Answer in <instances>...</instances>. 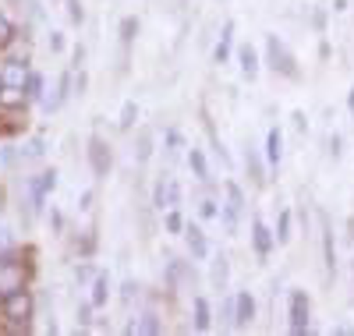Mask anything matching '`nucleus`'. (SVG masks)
I'll return each instance as SVG.
<instances>
[{
	"label": "nucleus",
	"mask_w": 354,
	"mask_h": 336,
	"mask_svg": "<svg viewBox=\"0 0 354 336\" xmlns=\"http://www.w3.org/2000/svg\"><path fill=\"white\" fill-rule=\"evenodd\" d=\"M50 50H53V53H64V50H68L64 32H50Z\"/></svg>",
	"instance_id": "37998d69"
},
{
	"label": "nucleus",
	"mask_w": 354,
	"mask_h": 336,
	"mask_svg": "<svg viewBox=\"0 0 354 336\" xmlns=\"http://www.w3.org/2000/svg\"><path fill=\"white\" fill-rule=\"evenodd\" d=\"M216 212H220V209H216V195H213V192L205 195V198H198V216H202V220H216Z\"/></svg>",
	"instance_id": "f704fd0d"
},
{
	"label": "nucleus",
	"mask_w": 354,
	"mask_h": 336,
	"mask_svg": "<svg viewBox=\"0 0 354 336\" xmlns=\"http://www.w3.org/2000/svg\"><path fill=\"white\" fill-rule=\"evenodd\" d=\"M163 149H167V156L174 160L181 149H188V145H185V135L177 131V128H167V135H163Z\"/></svg>",
	"instance_id": "c756f323"
},
{
	"label": "nucleus",
	"mask_w": 354,
	"mask_h": 336,
	"mask_svg": "<svg viewBox=\"0 0 354 336\" xmlns=\"http://www.w3.org/2000/svg\"><path fill=\"white\" fill-rule=\"evenodd\" d=\"M160 216H163V230H167V234H174V237H181V234H185V223H188V220H185L181 205H174V209H163Z\"/></svg>",
	"instance_id": "393cba45"
},
{
	"label": "nucleus",
	"mask_w": 354,
	"mask_h": 336,
	"mask_svg": "<svg viewBox=\"0 0 354 336\" xmlns=\"http://www.w3.org/2000/svg\"><path fill=\"white\" fill-rule=\"evenodd\" d=\"M68 4V21L71 25H82L85 21V8H82V0H64Z\"/></svg>",
	"instance_id": "4c0bfd02"
},
{
	"label": "nucleus",
	"mask_w": 354,
	"mask_h": 336,
	"mask_svg": "<svg viewBox=\"0 0 354 336\" xmlns=\"http://www.w3.org/2000/svg\"><path fill=\"white\" fill-rule=\"evenodd\" d=\"M43 156H46V138H43V135L28 138V142L21 145V160H43Z\"/></svg>",
	"instance_id": "c85d7f7f"
},
{
	"label": "nucleus",
	"mask_w": 354,
	"mask_h": 336,
	"mask_svg": "<svg viewBox=\"0 0 354 336\" xmlns=\"http://www.w3.org/2000/svg\"><path fill=\"white\" fill-rule=\"evenodd\" d=\"M75 322L78 329H93V301H78V308H75Z\"/></svg>",
	"instance_id": "72a5a7b5"
},
{
	"label": "nucleus",
	"mask_w": 354,
	"mask_h": 336,
	"mask_svg": "<svg viewBox=\"0 0 354 336\" xmlns=\"http://www.w3.org/2000/svg\"><path fill=\"white\" fill-rule=\"evenodd\" d=\"M188 167H192V174H195V180L202 188H209L213 192V177H209V163H205V152L202 149H188Z\"/></svg>",
	"instance_id": "a211bd4d"
},
{
	"label": "nucleus",
	"mask_w": 354,
	"mask_h": 336,
	"mask_svg": "<svg viewBox=\"0 0 354 336\" xmlns=\"http://www.w3.org/2000/svg\"><path fill=\"white\" fill-rule=\"evenodd\" d=\"M230 46H234V21L227 18L223 28H220V39L213 46V64H227V60H230Z\"/></svg>",
	"instance_id": "6ab92c4d"
},
{
	"label": "nucleus",
	"mask_w": 354,
	"mask_h": 336,
	"mask_svg": "<svg viewBox=\"0 0 354 336\" xmlns=\"http://www.w3.org/2000/svg\"><path fill=\"white\" fill-rule=\"evenodd\" d=\"M135 333H145V336H160L163 333V315L156 308H145L142 315H135Z\"/></svg>",
	"instance_id": "aec40b11"
},
{
	"label": "nucleus",
	"mask_w": 354,
	"mask_h": 336,
	"mask_svg": "<svg viewBox=\"0 0 354 336\" xmlns=\"http://www.w3.org/2000/svg\"><path fill=\"white\" fill-rule=\"evenodd\" d=\"M167 185H170V174H160V177L153 180V195H149V205H153L156 212L170 209V202H167Z\"/></svg>",
	"instance_id": "a878e982"
},
{
	"label": "nucleus",
	"mask_w": 354,
	"mask_h": 336,
	"mask_svg": "<svg viewBox=\"0 0 354 336\" xmlns=\"http://www.w3.org/2000/svg\"><path fill=\"white\" fill-rule=\"evenodd\" d=\"M135 36H138V18H135V15H124L121 25H117V46L131 50V46H135Z\"/></svg>",
	"instance_id": "5701e85b"
},
{
	"label": "nucleus",
	"mask_w": 354,
	"mask_h": 336,
	"mask_svg": "<svg viewBox=\"0 0 354 336\" xmlns=\"http://www.w3.org/2000/svg\"><path fill=\"white\" fill-rule=\"evenodd\" d=\"M290 120H294V128H298V131H308V120H305V113H301V110H294V117H290Z\"/></svg>",
	"instance_id": "de8ad7c7"
},
{
	"label": "nucleus",
	"mask_w": 354,
	"mask_h": 336,
	"mask_svg": "<svg viewBox=\"0 0 354 336\" xmlns=\"http://www.w3.org/2000/svg\"><path fill=\"white\" fill-rule=\"evenodd\" d=\"M57 192V170H39L36 177H28L25 180V195L32 198V209H36V216L39 212H46V198Z\"/></svg>",
	"instance_id": "423d86ee"
},
{
	"label": "nucleus",
	"mask_w": 354,
	"mask_h": 336,
	"mask_svg": "<svg viewBox=\"0 0 354 336\" xmlns=\"http://www.w3.org/2000/svg\"><path fill=\"white\" fill-rule=\"evenodd\" d=\"M252 322H255V297H252V290H238V294H234L230 329H248Z\"/></svg>",
	"instance_id": "9d476101"
},
{
	"label": "nucleus",
	"mask_w": 354,
	"mask_h": 336,
	"mask_svg": "<svg viewBox=\"0 0 354 336\" xmlns=\"http://www.w3.org/2000/svg\"><path fill=\"white\" fill-rule=\"evenodd\" d=\"M21 93H25L28 103H39V100L46 96V78H43L39 71H28V78H25V85H21Z\"/></svg>",
	"instance_id": "b1692460"
},
{
	"label": "nucleus",
	"mask_w": 354,
	"mask_h": 336,
	"mask_svg": "<svg viewBox=\"0 0 354 336\" xmlns=\"http://www.w3.org/2000/svg\"><path fill=\"white\" fill-rule=\"evenodd\" d=\"M192 329L195 333H209L213 329V308H209V301H205L202 294L192 297Z\"/></svg>",
	"instance_id": "dca6fc26"
},
{
	"label": "nucleus",
	"mask_w": 354,
	"mask_h": 336,
	"mask_svg": "<svg viewBox=\"0 0 354 336\" xmlns=\"http://www.w3.org/2000/svg\"><path fill=\"white\" fill-rule=\"evenodd\" d=\"M135 120H138V103L128 100V103L121 106V117H117V128H121V131H131V128H135Z\"/></svg>",
	"instance_id": "7c9ffc66"
},
{
	"label": "nucleus",
	"mask_w": 354,
	"mask_h": 336,
	"mask_svg": "<svg viewBox=\"0 0 354 336\" xmlns=\"http://www.w3.org/2000/svg\"><path fill=\"white\" fill-rule=\"evenodd\" d=\"M50 227H53V234H64V216L57 209H50Z\"/></svg>",
	"instance_id": "49530a36"
},
{
	"label": "nucleus",
	"mask_w": 354,
	"mask_h": 336,
	"mask_svg": "<svg viewBox=\"0 0 354 336\" xmlns=\"http://www.w3.org/2000/svg\"><path fill=\"white\" fill-rule=\"evenodd\" d=\"M163 280H167V290H170V294L198 290V272L192 269V262H181V259H170V262H167Z\"/></svg>",
	"instance_id": "0eeeda50"
},
{
	"label": "nucleus",
	"mask_w": 354,
	"mask_h": 336,
	"mask_svg": "<svg viewBox=\"0 0 354 336\" xmlns=\"http://www.w3.org/2000/svg\"><path fill=\"white\" fill-rule=\"evenodd\" d=\"M15 163H21V149H15V145H4V149H0V167H4V170H11Z\"/></svg>",
	"instance_id": "c9c22d12"
},
{
	"label": "nucleus",
	"mask_w": 354,
	"mask_h": 336,
	"mask_svg": "<svg viewBox=\"0 0 354 336\" xmlns=\"http://www.w3.org/2000/svg\"><path fill=\"white\" fill-rule=\"evenodd\" d=\"M28 100L18 85H0V110H25Z\"/></svg>",
	"instance_id": "4be33fe9"
},
{
	"label": "nucleus",
	"mask_w": 354,
	"mask_h": 336,
	"mask_svg": "<svg viewBox=\"0 0 354 336\" xmlns=\"http://www.w3.org/2000/svg\"><path fill=\"white\" fill-rule=\"evenodd\" d=\"M262 64L270 68L273 75H280V78H287V82H298L301 78V68H298V57L290 53V46L280 39V36H266V43H262Z\"/></svg>",
	"instance_id": "f03ea898"
},
{
	"label": "nucleus",
	"mask_w": 354,
	"mask_h": 336,
	"mask_svg": "<svg viewBox=\"0 0 354 336\" xmlns=\"http://www.w3.org/2000/svg\"><path fill=\"white\" fill-rule=\"evenodd\" d=\"M347 110H351V117H354V85H351V93H347Z\"/></svg>",
	"instance_id": "864d4df0"
},
{
	"label": "nucleus",
	"mask_w": 354,
	"mask_h": 336,
	"mask_svg": "<svg viewBox=\"0 0 354 336\" xmlns=\"http://www.w3.org/2000/svg\"><path fill=\"white\" fill-rule=\"evenodd\" d=\"M252 252H255V259L259 262H266L273 255V248H277V237H273V230L266 227V220L262 216H252Z\"/></svg>",
	"instance_id": "6e6552de"
},
{
	"label": "nucleus",
	"mask_w": 354,
	"mask_h": 336,
	"mask_svg": "<svg viewBox=\"0 0 354 336\" xmlns=\"http://www.w3.org/2000/svg\"><path fill=\"white\" fill-rule=\"evenodd\" d=\"M245 174H248V180H252L255 188L266 185V160H262V152L252 142L245 145Z\"/></svg>",
	"instance_id": "4468645a"
},
{
	"label": "nucleus",
	"mask_w": 354,
	"mask_h": 336,
	"mask_svg": "<svg viewBox=\"0 0 354 336\" xmlns=\"http://www.w3.org/2000/svg\"><path fill=\"white\" fill-rule=\"evenodd\" d=\"M312 25L319 28V32H322V28H326V11H322V8H319V11L312 15Z\"/></svg>",
	"instance_id": "09e8293b"
},
{
	"label": "nucleus",
	"mask_w": 354,
	"mask_h": 336,
	"mask_svg": "<svg viewBox=\"0 0 354 336\" xmlns=\"http://www.w3.org/2000/svg\"><path fill=\"white\" fill-rule=\"evenodd\" d=\"M167 202H170V209L181 205V185H177L174 177H170V185H167Z\"/></svg>",
	"instance_id": "79ce46f5"
},
{
	"label": "nucleus",
	"mask_w": 354,
	"mask_h": 336,
	"mask_svg": "<svg viewBox=\"0 0 354 336\" xmlns=\"http://www.w3.org/2000/svg\"><path fill=\"white\" fill-rule=\"evenodd\" d=\"M273 237H277V244H287V241H290V209H280Z\"/></svg>",
	"instance_id": "473e14b6"
},
{
	"label": "nucleus",
	"mask_w": 354,
	"mask_h": 336,
	"mask_svg": "<svg viewBox=\"0 0 354 336\" xmlns=\"http://www.w3.org/2000/svg\"><path fill=\"white\" fill-rule=\"evenodd\" d=\"M202 124H205V135H209V145H213V152L223 160V163H230V156H227V149H223V142H220V135H216V128H213V117H209V110L202 106Z\"/></svg>",
	"instance_id": "cd10ccee"
},
{
	"label": "nucleus",
	"mask_w": 354,
	"mask_h": 336,
	"mask_svg": "<svg viewBox=\"0 0 354 336\" xmlns=\"http://www.w3.org/2000/svg\"><path fill=\"white\" fill-rule=\"evenodd\" d=\"M220 319H223V326H230V319H234V294L223 297V304H220Z\"/></svg>",
	"instance_id": "a19ab883"
},
{
	"label": "nucleus",
	"mask_w": 354,
	"mask_h": 336,
	"mask_svg": "<svg viewBox=\"0 0 354 336\" xmlns=\"http://www.w3.org/2000/svg\"><path fill=\"white\" fill-rule=\"evenodd\" d=\"M0 315L8 319L11 333H28L36 319V297L32 290L25 287H11V290H0Z\"/></svg>",
	"instance_id": "f257e3e1"
},
{
	"label": "nucleus",
	"mask_w": 354,
	"mask_h": 336,
	"mask_svg": "<svg viewBox=\"0 0 354 336\" xmlns=\"http://www.w3.org/2000/svg\"><path fill=\"white\" fill-rule=\"evenodd\" d=\"M153 149H156V135H153V128H138V131H135V145H131L135 163H138V167H142V163H149V160H153Z\"/></svg>",
	"instance_id": "2eb2a0df"
},
{
	"label": "nucleus",
	"mask_w": 354,
	"mask_h": 336,
	"mask_svg": "<svg viewBox=\"0 0 354 336\" xmlns=\"http://www.w3.org/2000/svg\"><path fill=\"white\" fill-rule=\"evenodd\" d=\"M85 156H88V167H93V177L96 180H106L110 170H113V149L103 135H88L85 142Z\"/></svg>",
	"instance_id": "39448f33"
},
{
	"label": "nucleus",
	"mask_w": 354,
	"mask_h": 336,
	"mask_svg": "<svg viewBox=\"0 0 354 336\" xmlns=\"http://www.w3.org/2000/svg\"><path fill=\"white\" fill-rule=\"evenodd\" d=\"M71 93H75V96H85V93H88V71H85V68L75 71V78H71Z\"/></svg>",
	"instance_id": "e433bc0d"
},
{
	"label": "nucleus",
	"mask_w": 354,
	"mask_h": 336,
	"mask_svg": "<svg viewBox=\"0 0 354 336\" xmlns=\"http://www.w3.org/2000/svg\"><path fill=\"white\" fill-rule=\"evenodd\" d=\"M93 198H96V192H93V188H88V192H82V198H78L82 205H78V209H93Z\"/></svg>",
	"instance_id": "8fccbe9b"
},
{
	"label": "nucleus",
	"mask_w": 354,
	"mask_h": 336,
	"mask_svg": "<svg viewBox=\"0 0 354 336\" xmlns=\"http://www.w3.org/2000/svg\"><path fill=\"white\" fill-rule=\"evenodd\" d=\"M78 68H85V46L82 43L71 50V71H78Z\"/></svg>",
	"instance_id": "c03bdc74"
},
{
	"label": "nucleus",
	"mask_w": 354,
	"mask_h": 336,
	"mask_svg": "<svg viewBox=\"0 0 354 336\" xmlns=\"http://www.w3.org/2000/svg\"><path fill=\"white\" fill-rule=\"evenodd\" d=\"M319 234H322V265L330 277H337V241H333V223L326 212H319Z\"/></svg>",
	"instance_id": "1a4fd4ad"
},
{
	"label": "nucleus",
	"mask_w": 354,
	"mask_h": 336,
	"mask_svg": "<svg viewBox=\"0 0 354 336\" xmlns=\"http://www.w3.org/2000/svg\"><path fill=\"white\" fill-rule=\"evenodd\" d=\"M326 145H330V156H333V160H340V152H344V138H340V135H330V142H326Z\"/></svg>",
	"instance_id": "a18cd8bd"
},
{
	"label": "nucleus",
	"mask_w": 354,
	"mask_h": 336,
	"mask_svg": "<svg viewBox=\"0 0 354 336\" xmlns=\"http://www.w3.org/2000/svg\"><path fill=\"white\" fill-rule=\"evenodd\" d=\"M28 57H11V60H4L0 64V85H25V78H28Z\"/></svg>",
	"instance_id": "9b49d317"
},
{
	"label": "nucleus",
	"mask_w": 354,
	"mask_h": 336,
	"mask_svg": "<svg viewBox=\"0 0 354 336\" xmlns=\"http://www.w3.org/2000/svg\"><path fill=\"white\" fill-rule=\"evenodd\" d=\"M15 39H18V28H15V21H11L4 11H0V50H8Z\"/></svg>",
	"instance_id": "2f4dec72"
},
{
	"label": "nucleus",
	"mask_w": 354,
	"mask_h": 336,
	"mask_svg": "<svg viewBox=\"0 0 354 336\" xmlns=\"http://www.w3.org/2000/svg\"><path fill=\"white\" fill-rule=\"evenodd\" d=\"M287 329L294 336L312 333V301H308V290H301V287H294L287 297Z\"/></svg>",
	"instance_id": "20e7f679"
},
{
	"label": "nucleus",
	"mask_w": 354,
	"mask_h": 336,
	"mask_svg": "<svg viewBox=\"0 0 354 336\" xmlns=\"http://www.w3.org/2000/svg\"><path fill=\"white\" fill-rule=\"evenodd\" d=\"M88 301H93V308H106V301H110V277L106 272H96L93 283H88Z\"/></svg>",
	"instance_id": "412c9836"
},
{
	"label": "nucleus",
	"mask_w": 354,
	"mask_h": 336,
	"mask_svg": "<svg viewBox=\"0 0 354 336\" xmlns=\"http://www.w3.org/2000/svg\"><path fill=\"white\" fill-rule=\"evenodd\" d=\"M4 244H8V230H4V227H0V248H4Z\"/></svg>",
	"instance_id": "5fc2aeb1"
},
{
	"label": "nucleus",
	"mask_w": 354,
	"mask_h": 336,
	"mask_svg": "<svg viewBox=\"0 0 354 336\" xmlns=\"http://www.w3.org/2000/svg\"><path fill=\"white\" fill-rule=\"evenodd\" d=\"M181 237H185V244H188V252H192L195 262L209 259V241H205V230L198 223H185V234Z\"/></svg>",
	"instance_id": "f8f14e48"
},
{
	"label": "nucleus",
	"mask_w": 354,
	"mask_h": 336,
	"mask_svg": "<svg viewBox=\"0 0 354 336\" xmlns=\"http://www.w3.org/2000/svg\"><path fill=\"white\" fill-rule=\"evenodd\" d=\"M209 277H213V287L223 294V290H227V280H230V262H227V255H223V252L213 259V272H209Z\"/></svg>",
	"instance_id": "bb28decb"
},
{
	"label": "nucleus",
	"mask_w": 354,
	"mask_h": 336,
	"mask_svg": "<svg viewBox=\"0 0 354 336\" xmlns=\"http://www.w3.org/2000/svg\"><path fill=\"white\" fill-rule=\"evenodd\" d=\"M347 8H351V0H333V11H337V15H344Z\"/></svg>",
	"instance_id": "603ef678"
},
{
	"label": "nucleus",
	"mask_w": 354,
	"mask_h": 336,
	"mask_svg": "<svg viewBox=\"0 0 354 336\" xmlns=\"http://www.w3.org/2000/svg\"><path fill=\"white\" fill-rule=\"evenodd\" d=\"M333 333H337V336H351V333H354V326H347V322H340V326H337Z\"/></svg>",
	"instance_id": "3c124183"
},
{
	"label": "nucleus",
	"mask_w": 354,
	"mask_h": 336,
	"mask_svg": "<svg viewBox=\"0 0 354 336\" xmlns=\"http://www.w3.org/2000/svg\"><path fill=\"white\" fill-rule=\"evenodd\" d=\"M223 192H227V202H220V212H216V220L223 223V230L234 237L241 230V212L248 209V198H245V192H241V185L238 180H227L223 185Z\"/></svg>",
	"instance_id": "7ed1b4c3"
},
{
	"label": "nucleus",
	"mask_w": 354,
	"mask_h": 336,
	"mask_svg": "<svg viewBox=\"0 0 354 336\" xmlns=\"http://www.w3.org/2000/svg\"><path fill=\"white\" fill-rule=\"evenodd\" d=\"M93 277H96V269L88 265V262H78V265H75V280H78V283H93Z\"/></svg>",
	"instance_id": "58836bf2"
},
{
	"label": "nucleus",
	"mask_w": 354,
	"mask_h": 336,
	"mask_svg": "<svg viewBox=\"0 0 354 336\" xmlns=\"http://www.w3.org/2000/svg\"><path fill=\"white\" fill-rule=\"evenodd\" d=\"M262 160H266V167H270V170H280V160H283V131H280V128H270V131H266Z\"/></svg>",
	"instance_id": "ddd939ff"
},
{
	"label": "nucleus",
	"mask_w": 354,
	"mask_h": 336,
	"mask_svg": "<svg viewBox=\"0 0 354 336\" xmlns=\"http://www.w3.org/2000/svg\"><path fill=\"white\" fill-rule=\"evenodd\" d=\"M238 68H241V75H245L248 82H255V78H259L262 60H259V50H255L252 43H241V46H238Z\"/></svg>",
	"instance_id": "f3484780"
},
{
	"label": "nucleus",
	"mask_w": 354,
	"mask_h": 336,
	"mask_svg": "<svg viewBox=\"0 0 354 336\" xmlns=\"http://www.w3.org/2000/svg\"><path fill=\"white\" fill-rule=\"evenodd\" d=\"M135 297H138V283L135 280H124L121 283V304H131Z\"/></svg>",
	"instance_id": "ea45409f"
}]
</instances>
